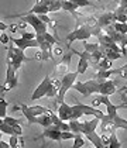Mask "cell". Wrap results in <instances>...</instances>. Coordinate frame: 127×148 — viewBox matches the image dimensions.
I'll use <instances>...</instances> for the list:
<instances>
[{"label":"cell","mask_w":127,"mask_h":148,"mask_svg":"<svg viewBox=\"0 0 127 148\" xmlns=\"http://www.w3.org/2000/svg\"><path fill=\"white\" fill-rule=\"evenodd\" d=\"M21 38H24V40H35V33L23 31V33H21Z\"/></svg>","instance_id":"obj_28"},{"label":"cell","mask_w":127,"mask_h":148,"mask_svg":"<svg viewBox=\"0 0 127 148\" xmlns=\"http://www.w3.org/2000/svg\"><path fill=\"white\" fill-rule=\"evenodd\" d=\"M10 145L6 143V141H0V148H9Z\"/></svg>","instance_id":"obj_34"},{"label":"cell","mask_w":127,"mask_h":148,"mask_svg":"<svg viewBox=\"0 0 127 148\" xmlns=\"http://www.w3.org/2000/svg\"><path fill=\"white\" fill-rule=\"evenodd\" d=\"M107 148H122V143L117 140L115 133L109 134V143H107Z\"/></svg>","instance_id":"obj_20"},{"label":"cell","mask_w":127,"mask_h":148,"mask_svg":"<svg viewBox=\"0 0 127 148\" xmlns=\"http://www.w3.org/2000/svg\"><path fill=\"white\" fill-rule=\"evenodd\" d=\"M9 148H13V147H9ZM20 148H23V147H20Z\"/></svg>","instance_id":"obj_38"},{"label":"cell","mask_w":127,"mask_h":148,"mask_svg":"<svg viewBox=\"0 0 127 148\" xmlns=\"http://www.w3.org/2000/svg\"><path fill=\"white\" fill-rule=\"evenodd\" d=\"M82 45H83V51L93 54L95 51L99 49V44H91V42H86V41H82Z\"/></svg>","instance_id":"obj_23"},{"label":"cell","mask_w":127,"mask_h":148,"mask_svg":"<svg viewBox=\"0 0 127 148\" xmlns=\"http://www.w3.org/2000/svg\"><path fill=\"white\" fill-rule=\"evenodd\" d=\"M1 123H3V119H0V124H1Z\"/></svg>","instance_id":"obj_36"},{"label":"cell","mask_w":127,"mask_h":148,"mask_svg":"<svg viewBox=\"0 0 127 148\" xmlns=\"http://www.w3.org/2000/svg\"><path fill=\"white\" fill-rule=\"evenodd\" d=\"M7 116V104L0 106V119H4Z\"/></svg>","instance_id":"obj_30"},{"label":"cell","mask_w":127,"mask_h":148,"mask_svg":"<svg viewBox=\"0 0 127 148\" xmlns=\"http://www.w3.org/2000/svg\"><path fill=\"white\" fill-rule=\"evenodd\" d=\"M1 136H3V134H1V133H0V141H1Z\"/></svg>","instance_id":"obj_37"},{"label":"cell","mask_w":127,"mask_h":148,"mask_svg":"<svg viewBox=\"0 0 127 148\" xmlns=\"http://www.w3.org/2000/svg\"><path fill=\"white\" fill-rule=\"evenodd\" d=\"M19 137L20 136H10V138H9V145L13 148H17V145H19Z\"/></svg>","instance_id":"obj_26"},{"label":"cell","mask_w":127,"mask_h":148,"mask_svg":"<svg viewBox=\"0 0 127 148\" xmlns=\"http://www.w3.org/2000/svg\"><path fill=\"white\" fill-rule=\"evenodd\" d=\"M112 27L119 34H127V23H113Z\"/></svg>","instance_id":"obj_21"},{"label":"cell","mask_w":127,"mask_h":148,"mask_svg":"<svg viewBox=\"0 0 127 148\" xmlns=\"http://www.w3.org/2000/svg\"><path fill=\"white\" fill-rule=\"evenodd\" d=\"M7 45H9V47H7L6 65H10V66H13V69L17 72L19 69L21 68L23 62H28V61H30V58L25 57V54H24L23 49L17 48V47L12 42V40L9 41V44H7Z\"/></svg>","instance_id":"obj_1"},{"label":"cell","mask_w":127,"mask_h":148,"mask_svg":"<svg viewBox=\"0 0 127 148\" xmlns=\"http://www.w3.org/2000/svg\"><path fill=\"white\" fill-rule=\"evenodd\" d=\"M3 123L14 127L16 131L19 133V136H23V128H21V120H20V119H14V117H10V116H6V117L3 119Z\"/></svg>","instance_id":"obj_14"},{"label":"cell","mask_w":127,"mask_h":148,"mask_svg":"<svg viewBox=\"0 0 127 148\" xmlns=\"http://www.w3.org/2000/svg\"><path fill=\"white\" fill-rule=\"evenodd\" d=\"M49 1H52V0H49Z\"/></svg>","instance_id":"obj_39"},{"label":"cell","mask_w":127,"mask_h":148,"mask_svg":"<svg viewBox=\"0 0 127 148\" xmlns=\"http://www.w3.org/2000/svg\"><path fill=\"white\" fill-rule=\"evenodd\" d=\"M73 137H75V134L72 133V131H61V141L64 140V141H67V140H73Z\"/></svg>","instance_id":"obj_24"},{"label":"cell","mask_w":127,"mask_h":148,"mask_svg":"<svg viewBox=\"0 0 127 148\" xmlns=\"http://www.w3.org/2000/svg\"><path fill=\"white\" fill-rule=\"evenodd\" d=\"M37 17H38V18H40V20H41L44 24H47V25H48V24H49V21H51V18H49L47 14H37Z\"/></svg>","instance_id":"obj_29"},{"label":"cell","mask_w":127,"mask_h":148,"mask_svg":"<svg viewBox=\"0 0 127 148\" xmlns=\"http://www.w3.org/2000/svg\"><path fill=\"white\" fill-rule=\"evenodd\" d=\"M85 144H86V141H85V138L82 137V134H75V137H73V145H72V148L85 147Z\"/></svg>","instance_id":"obj_22"},{"label":"cell","mask_w":127,"mask_h":148,"mask_svg":"<svg viewBox=\"0 0 127 148\" xmlns=\"http://www.w3.org/2000/svg\"><path fill=\"white\" fill-rule=\"evenodd\" d=\"M112 62L113 61H110V59H107V58H100V61L95 65V69L96 71H104V69H110L112 68Z\"/></svg>","instance_id":"obj_18"},{"label":"cell","mask_w":127,"mask_h":148,"mask_svg":"<svg viewBox=\"0 0 127 148\" xmlns=\"http://www.w3.org/2000/svg\"><path fill=\"white\" fill-rule=\"evenodd\" d=\"M49 86H51V76H48L47 75L44 80L37 86V89L33 92V95H31V97H30V102H35V100H38V99H41V97H44L47 95V92L49 89Z\"/></svg>","instance_id":"obj_7"},{"label":"cell","mask_w":127,"mask_h":148,"mask_svg":"<svg viewBox=\"0 0 127 148\" xmlns=\"http://www.w3.org/2000/svg\"><path fill=\"white\" fill-rule=\"evenodd\" d=\"M21 113L24 114V117L27 119L28 124H34V120L37 116H41V114L47 113L49 109H47L44 106H27V104H20L19 106Z\"/></svg>","instance_id":"obj_5"},{"label":"cell","mask_w":127,"mask_h":148,"mask_svg":"<svg viewBox=\"0 0 127 148\" xmlns=\"http://www.w3.org/2000/svg\"><path fill=\"white\" fill-rule=\"evenodd\" d=\"M96 23H97V27L100 30H103L104 27L116 23L115 17H113V12H104L102 14H99V16H96Z\"/></svg>","instance_id":"obj_10"},{"label":"cell","mask_w":127,"mask_h":148,"mask_svg":"<svg viewBox=\"0 0 127 148\" xmlns=\"http://www.w3.org/2000/svg\"><path fill=\"white\" fill-rule=\"evenodd\" d=\"M57 116L65 123H68L71 120V116H72V107L69 104H67L65 102H62L61 104H58V110H57Z\"/></svg>","instance_id":"obj_12"},{"label":"cell","mask_w":127,"mask_h":148,"mask_svg":"<svg viewBox=\"0 0 127 148\" xmlns=\"http://www.w3.org/2000/svg\"><path fill=\"white\" fill-rule=\"evenodd\" d=\"M17 85H19V76H16L14 79L4 80V83L0 86V92H1V93H6V92L12 90L13 88H16Z\"/></svg>","instance_id":"obj_17"},{"label":"cell","mask_w":127,"mask_h":148,"mask_svg":"<svg viewBox=\"0 0 127 148\" xmlns=\"http://www.w3.org/2000/svg\"><path fill=\"white\" fill-rule=\"evenodd\" d=\"M73 55V52H72V49H71L69 52H64L62 54V57L61 59L57 62V65H55V68H57V72L58 73H61V75H65L67 73V71H68V66H69V62H71V58Z\"/></svg>","instance_id":"obj_9"},{"label":"cell","mask_w":127,"mask_h":148,"mask_svg":"<svg viewBox=\"0 0 127 148\" xmlns=\"http://www.w3.org/2000/svg\"><path fill=\"white\" fill-rule=\"evenodd\" d=\"M76 78H78V73H76V72H69V73L62 75V78L59 79V89H58V95L54 97V99L57 100V104H61V103L64 102V97H65L67 92L73 86V83L76 82Z\"/></svg>","instance_id":"obj_4"},{"label":"cell","mask_w":127,"mask_h":148,"mask_svg":"<svg viewBox=\"0 0 127 148\" xmlns=\"http://www.w3.org/2000/svg\"><path fill=\"white\" fill-rule=\"evenodd\" d=\"M113 17H115L116 23H126L127 21V13H126V7L123 6H119L113 12Z\"/></svg>","instance_id":"obj_15"},{"label":"cell","mask_w":127,"mask_h":148,"mask_svg":"<svg viewBox=\"0 0 127 148\" xmlns=\"http://www.w3.org/2000/svg\"><path fill=\"white\" fill-rule=\"evenodd\" d=\"M102 103H100V97H99V95L96 96V97H93V100H92V107H96V109H99V106H100Z\"/></svg>","instance_id":"obj_31"},{"label":"cell","mask_w":127,"mask_h":148,"mask_svg":"<svg viewBox=\"0 0 127 148\" xmlns=\"http://www.w3.org/2000/svg\"><path fill=\"white\" fill-rule=\"evenodd\" d=\"M7 30H9L10 33H16V31L19 30V27H17V24H10V25H7Z\"/></svg>","instance_id":"obj_32"},{"label":"cell","mask_w":127,"mask_h":148,"mask_svg":"<svg viewBox=\"0 0 127 148\" xmlns=\"http://www.w3.org/2000/svg\"><path fill=\"white\" fill-rule=\"evenodd\" d=\"M41 137L49 138V140H54V141L61 143V131L58 130L55 125H48V127H45L44 131H43V134H41Z\"/></svg>","instance_id":"obj_13"},{"label":"cell","mask_w":127,"mask_h":148,"mask_svg":"<svg viewBox=\"0 0 127 148\" xmlns=\"http://www.w3.org/2000/svg\"><path fill=\"white\" fill-rule=\"evenodd\" d=\"M69 125V131L73 134H82L86 136L92 131H96V128L99 127V119H92L89 121H81V120H69L68 121Z\"/></svg>","instance_id":"obj_2"},{"label":"cell","mask_w":127,"mask_h":148,"mask_svg":"<svg viewBox=\"0 0 127 148\" xmlns=\"http://www.w3.org/2000/svg\"><path fill=\"white\" fill-rule=\"evenodd\" d=\"M102 79H91V80H86V82H75L73 83V89L76 92H79L81 95L83 96H92L95 93H97L99 95V92H100V85H102Z\"/></svg>","instance_id":"obj_3"},{"label":"cell","mask_w":127,"mask_h":148,"mask_svg":"<svg viewBox=\"0 0 127 148\" xmlns=\"http://www.w3.org/2000/svg\"><path fill=\"white\" fill-rule=\"evenodd\" d=\"M97 1H99V0H97Z\"/></svg>","instance_id":"obj_40"},{"label":"cell","mask_w":127,"mask_h":148,"mask_svg":"<svg viewBox=\"0 0 127 148\" xmlns=\"http://www.w3.org/2000/svg\"><path fill=\"white\" fill-rule=\"evenodd\" d=\"M6 30H7V24L0 21V31H6Z\"/></svg>","instance_id":"obj_33"},{"label":"cell","mask_w":127,"mask_h":148,"mask_svg":"<svg viewBox=\"0 0 127 148\" xmlns=\"http://www.w3.org/2000/svg\"><path fill=\"white\" fill-rule=\"evenodd\" d=\"M10 40H12V42L14 45L17 47V48H20V49H27V48H38V42H37V40H24V38H12L10 37Z\"/></svg>","instance_id":"obj_11"},{"label":"cell","mask_w":127,"mask_h":148,"mask_svg":"<svg viewBox=\"0 0 127 148\" xmlns=\"http://www.w3.org/2000/svg\"><path fill=\"white\" fill-rule=\"evenodd\" d=\"M72 52L75 55L79 57V62H78V69H76V73L78 75H83L86 73V69L89 68V59H91V54L83 51V52H78L75 49H72Z\"/></svg>","instance_id":"obj_8"},{"label":"cell","mask_w":127,"mask_h":148,"mask_svg":"<svg viewBox=\"0 0 127 148\" xmlns=\"http://www.w3.org/2000/svg\"><path fill=\"white\" fill-rule=\"evenodd\" d=\"M9 41H10V35L7 34L6 31H1V34H0V42H1L3 45H7Z\"/></svg>","instance_id":"obj_25"},{"label":"cell","mask_w":127,"mask_h":148,"mask_svg":"<svg viewBox=\"0 0 127 148\" xmlns=\"http://www.w3.org/2000/svg\"><path fill=\"white\" fill-rule=\"evenodd\" d=\"M14 17H20L21 21L27 23L28 25H31L34 28L35 34H43L47 31V24H44L38 17L37 14H19V16H14Z\"/></svg>","instance_id":"obj_6"},{"label":"cell","mask_w":127,"mask_h":148,"mask_svg":"<svg viewBox=\"0 0 127 148\" xmlns=\"http://www.w3.org/2000/svg\"><path fill=\"white\" fill-rule=\"evenodd\" d=\"M3 104H7V106H9V102H6L3 97H0V106H3Z\"/></svg>","instance_id":"obj_35"},{"label":"cell","mask_w":127,"mask_h":148,"mask_svg":"<svg viewBox=\"0 0 127 148\" xmlns=\"http://www.w3.org/2000/svg\"><path fill=\"white\" fill-rule=\"evenodd\" d=\"M62 54H64V49L61 48V47H52V58L54 57H62Z\"/></svg>","instance_id":"obj_27"},{"label":"cell","mask_w":127,"mask_h":148,"mask_svg":"<svg viewBox=\"0 0 127 148\" xmlns=\"http://www.w3.org/2000/svg\"><path fill=\"white\" fill-rule=\"evenodd\" d=\"M0 133L1 134H7V136H19V133L16 131V128L12 125L6 124V123H1L0 124Z\"/></svg>","instance_id":"obj_19"},{"label":"cell","mask_w":127,"mask_h":148,"mask_svg":"<svg viewBox=\"0 0 127 148\" xmlns=\"http://www.w3.org/2000/svg\"><path fill=\"white\" fill-rule=\"evenodd\" d=\"M86 140H88L95 148H103V143H102V140H100V136H99L96 131H92V133L86 134Z\"/></svg>","instance_id":"obj_16"}]
</instances>
